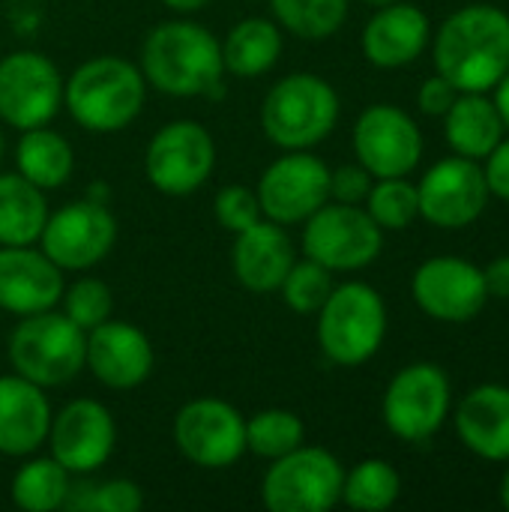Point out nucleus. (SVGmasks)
<instances>
[{"mask_svg":"<svg viewBox=\"0 0 509 512\" xmlns=\"http://www.w3.org/2000/svg\"><path fill=\"white\" fill-rule=\"evenodd\" d=\"M435 69L459 93H486L509 72V15L474 3L453 12L435 36Z\"/></svg>","mask_w":509,"mask_h":512,"instance_id":"f257e3e1","label":"nucleus"},{"mask_svg":"<svg viewBox=\"0 0 509 512\" xmlns=\"http://www.w3.org/2000/svg\"><path fill=\"white\" fill-rule=\"evenodd\" d=\"M144 81L168 96H207L219 87L225 63L219 39L198 21L171 18L156 24L141 45Z\"/></svg>","mask_w":509,"mask_h":512,"instance_id":"f03ea898","label":"nucleus"},{"mask_svg":"<svg viewBox=\"0 0 509 512\" xmlns=\"http://www.w3.org/2000/svg\"><path fill=\"white\" fill-rule=\"evenodd\" d=\"M144 96L147 81L141 69L114 54L84 60L63 81V108L81 129L96 135L126 129L141 114Z\"/></svg>","mask_w":509,"mask_h":512,"instance_id":"7ed1b4c3","label":"nucleus"},{"mask_svg":"<svg viewBox=\"0 0 509 512\" xmlns=\"http://www.w3.org/2000/svg\"><path fill=\"white\" fill-rule=\"evenodd\" d=\"M339 120V93L315 72L276 81L261 102V129L282 150H312Z\"/></svg>","mask_w":509,"mask_h":512,"instance_id":"20e7f679","label":"nucleus"},{"mask_svg":"<svg viewBox=\"0 0 509 512\" xmlns=\"http://www.w3.org/2000/svg\"><path fill=\"white\" fill-rule=\"evenodd\" d=\"M387 336V306L366 282H345L318 309V345L336 366H363Z\"/></svg>","mask_w":509,"mask_h":512,"instance_id":"39448f33","label":"nucleus"},{"mask_svg":"<svg viewBox=\"0 0 509 512\" xmlns=\"http://www.w3.org/2000/svg\"><path fill=\"white\" fill-rule=\"evenodd\" d=\"M87 333L75 327L63 312L45 309L24 315L9 336V363L15 375L48 387L69 384L84 369Z\"/></svg>","mask_w":509,"mask_h":512,"instance_id":"423d86ee","label":"nucleus"},{"mask_svg":"<svg viewBox=\"0 0 509 512\" xmlns=\"http://www.w3.org/2000/svg\"><path fill=\"white\" fill-rule=\"evenodd\" d=\"M345 468L324 447H306L273 459L261 483L270 512H327L342 501Z\"/></svg>","mask_w":509,"mask_h":512,"instance_id":"0eeeda50","label":"nucleus"},{"mask_svg":"<svg viewBox=\"0 0 509 512\" xmlns=\"http://www.w3.org/2000/svg\"><path fill=\"white\" fill-rule=\"evenodd\" d=\"M384 246V231L360 204L327 201L303 222V255L330 273L369 267Z\"/></svg>","mask_w":509,"mask_h":512,"instance_id":"6e6552de","label":"nucleus"},{"mask_svg":"<svg viewBox=\"0 0 509 512\" xmlns=\"http://www.w3.org/2000/svg\"><path fill=\"white\" fill-rule=\"evenodd\" d=\"M216 168L213 135L198 120H171L147 144L144 171L153 189L180 198L201 189Z\"/></svg>","mask_w":509,"mask_h":512,"instance_id":"1a4fd4ad","label":"nucleus"},{"mask_svg":"<svg viewBox=\"0 0 509 512\" xmlns=\"http://www.w3.org/2000/svg\"><path fill=\"white\" fill-rule=\"evenodd\" d=\"M117 243V219L102 201H75L48 213L39 249L63 270L81 273L111 255Z\"/></svg>","mask_w":509,"mask_h":512,"instance_id":"9d476101","label":"nucleus"},{"mask_svg":"<svg viewBox=\"0 0 509 512\" xmlns=\"http://www.w3.org/2000/svg\"><path fill=\"white\" fill-rule=\"evenodd\" d=\"M63 108V75L39 51H12L0 60V123L9 129L48 126Z\"/></svg>","mask_w":509,"mask_h":512,"instance_id":"9b49d317","label":"nucleus"},{"mask_svg":"<svg viewBox=\"0 0 509 512\" xmlns=\"http://www.w3.org/2000/svg\"><path fill=\"white\" fill-rule=\"evenodd\" d=\"M174 441L195 468L225 471L246 453V420L222 399H192L174 417Z\"/></svg>","mask_w":509,"mask_h":512,"instance_id":"f8f14e48","label":"nucleus"},{"mask_svg":"<svg viewBox=\"0 0 509 512\" xmlns=\"http://www.w3.org/2000/svg\"><path fill=\"white\" fill-rule=\"evenodd\" d=\"M255 195L264 219L300 225L330 201V168L315 153L288 150L264 168Z\"/></svg>","mask_w":509,"mask_h":512,"instance_id":"ddd939ff","label":"nucleus"},{"mask_svg":"<svg viewBox=\"0 0 509 512\" xmlns=\"http://www.w3.org/2000/svg\"><path fill=\"white\" fill-rule=\"evenodd\" d=\"M450 411V381L435 363L405 366L384 393V423L402 441L432 438Z\"/></svg>","mask_w":509,"mask_h":512,"instance_id":"4468645a","label":"nucleus"},{"mask_svg":"<svg viewBox=\"0 0 509 512\" xmlns=\"http://www.w3.org/2000/svg\"><path fill=\"white\" fill-rule=\"evenodd\" d=\"M357 162L372 177H408L423 156V135L417 123L396 105H372L354 126Z\"/></svg>","mask_w":509,"mask_h":512,"instance_id":"2eb2a0df","label":"nucleus"},{"mask_svg":"<svg viewBox=\"0 0 509 512\" xmlns=\"http://www.w3.org/2000/svg\"><path fill=\"white\" fill-rule=\"evenodd\" d=\"M45 444H51V459H57L69 474L87 477L111 459L117 426L102 402L75 399L51 417Z\"/></svg>","mask_w":509,"mask_h":512,"instance_id":"dca6fc26","label":"nucleus"},{"mask_svg":"<svg viewBox=\"0 0 509 512\" xmlns=\"http://www.w3.org/2000/svg\"><path fill=\"white\" fill-rule=\"evenodd\" d=\"M420 216L432 222L435 228H465L471 225L489 201L486 174L477 165V159L453 156L438 165H432L420 186Z\"/></svg>","mask_w":509,"mask_h":512,"instance_id":"f3484780","label":"nucleus"},{"mask_svg":"<svg viewBox=\"0 0 509 512\" xmlns=\"http://www.w3.org/2000/svg\"><path fill=\"white\" fill-rule=\"evenodd\" d=\"M414 303L435 321H471L489 300L486 276L465 258H429L411 279Z\"/></svg>","mask_w":509,"mask_h":512,"instance_id":"a211bd4d","label":"nucleus"},{"mask_svg":"<svg viewBox=\"0 0 509 512\" xmlns=\"http://www.w3.org/2000/svg\"><path fill=\"white\" fill-rule=\"evenodd\" d=\"M84 369L108 390H135L153 372L150 336L129 321H102L87 330Z\"/></svg>","mask_w":509,"mask_h":512,"instance_id":"6ab92c4d","label":"nucleus"},{"mask_svg":"<svg viewBox=\"0 0 509 512\" xmlns=\"http://www.w3.org/2000/svg\"><path fill=\"white\" fill-rule=\"evenodd\" d=\"M63 294V270L33 246H0V309L36 315L54 309Z\"/></svg>","mask_w":509,"mask_h":512,"instance_id":"aec40b11","label":"nucleus"},{"mask_svg":"<svg viewBox=\"0 0 509 512\" xmlns=\"http://www.w3.org/2000/svg\"><path fill=\"white\" fill-rule=\"evenodd\" d=\"M294 261H297V252L285 225L261 219L249 225L246 231L234 234L231 270H234V279L252 294L279 291Z\"/></svg>","mask_w":509,"mask_h":512,"instance_id":"412c9836","label":"nucleus"},{"mask_svg":"<svg viewBox=\"0 0 509 512\" xmlns=\"http://www.w3.org/2000/svg\"><path fill=\"white\" fill-rule=\"evenodd\" d=\"M51 402L45 390L21 375L0 378V453L30 456L48 441Z\"/></svg>","mask_w":509,"mask_h":512,"instance_id":"4be33fe9","label":"nucleus"},{"mask_svg":"<svg viewBox=\"0 0 509 512\" xmlns=\"http://www.w3.org/2000/svg\"><path fill=\"white\" fill-rule=\"evenodd\" d=\"M429 42V18L414 3L381 6L363 30V54L378 69L414 63Z\"/></svg>","mask_w":509,"mask_h":512,"instance_id":"5701e85b","label":"nucleus"},{"mask_svg":"<svg viewBox=\"0 0 509 512\" xmlns=\"http://www.w3.org/2000/svg\"><path fill=\"white\" fill-rule=\"evenodd\" d=\"M456 432L480 459L509 462V387H474L456 411Z\"/></svg>","mask_w":509,"mask_h":512,"instance_id":"b1692460","label":"nucleus"},{"mask_svg":"<svg viewBox=\"0 0 509 512\" xmlns=\"http://www.w3.org/2000/svg\"><path fill=\"white\" fill-rule=\"evenodd\" d=\"M447 141L465 159H486L504 138V120L492 99L483 93H462L450 105Z\"/></svg>","mask_w":509,"mask_h":512,"instance_id":"393cba45","label":"nucleus"},{"mask_svg":"<svg viewBox=\"0 0 509 512\" xmlns=\"http://www.w3.org/2000/svg\"><path fill=\"white\" fill-rule=\"evenodd\" d=\"M45 189L18 171L0 174V246H33L48 219Z\"/></svg>","mask_w":509,"mask_h":512,"instance_id":"a878e982","label":"nucleus"},{"mask_svg":"<svg viewBox=\"0 0 509 512\" xmlns=\"http://www.w3.org/2000/svg\"><path fill=\"white\" fill-rule=\"evenodd\" d=\"M282 54V30L267 18H243L237 21L222 42L225 72L237 78H258L279 63Z\"/></svg>","mask_w":509,"mask_h":512,"instance_id":"bb28decb","label":"nucleus"},{"mask_svg":"<svg viewBox=\"0 0 509 512\" xmlns=\"http://www.w3.org/2000/svg\"><path fill=\"white\" fill-rule=\"evenodd\" d=\"M15 165L18 174L36 183L39 189H60L69 183L75 171V153L60 132L48 126H36L21 132L15 147Z\"/></svg>","mask_w":509,"mask_h":512,"instance_id":"cd10ccee","label":"nucleus"},{"mask_svg":"<svg viewBox=\"0 0 509 512\" xmlns=\"http://www.w3.org/2000/svg\"><path fill=\"white\" fill-rule=\"evenodd\" d=\"M72 489V474L57 459H30L24 462L9 486L12 504L24 512H54L66 507Z\"/></svg>","mask_w":509,"mask_h":512,"instance_id":"c85d7f7f","label":"nucleus"},{"mask_svg":"<svg viewBox=\"0 0 509 512\" xmlns=\"http://www.w3.org/2000/svg\"><path fill=\"white\" fill-rule=\"evenodd\" d=\"M402 477L399 471L384 459H366L351 474H345L342 483V501L351 510L381 512L390 510L399 501Z\"/></svg>","mask_w":509,"mask_h":512,"instance_id":"c756f323","label":"nucleus"},{"mask_svg":"<svg viewBox=\"0 0 509 512\" xmlns=\"http://www.w3.org/2000/svg\"><path fill=\"white\" fill-rule=\"evenodd\" d=\"M276 21L297 39H330L348 18V0H270Z\"/></svg>","mask_w":509,"mask_h":512,"instance_id":"7c9ffc66","label":"nucleus"},{"mask_svg":"<svg viewBox=\"0 0 509 512\" xmlns=\"http://www.w3.org/2000/svg\"><path fill=\"white\" fill-rule=\"evenodd\" d=\"M303 438H306L303 420L285 408H267L246 420V453H255L270 462L297 450Z\"/></svg>","mask_w":509,"mask_h":512,"instance_id":"2f4dec72","label":"nucleus"},{"mask_svg":"<svg viewBox=\"0 0 509 512\" xmlns=\"http://www.w3.org/2000/svg\"><path fill=\"white\" fill-rule=\"evenodd\" d=\"M363 204L381 231H402L420 216L417 186L405 177H381L378 183H372Z\"/></svg>","mask_w":509,"mask_h":512,"instance_id":"473e14b6","label":"nucleus"},{"mask_svg":"<svg viewBox=\"0 0 509 512\" xmlns=\"http://www.w3.org/2000/svg\"><path fill=\"white\" fill-rule=\"evenodd\" d=\"M279 291L288 309H294L297 315H315L333 291V273L312 258L294 261Z\"/></svg>","mask_w":509,"mask_h":512,"instance_id":"72a5a7b5","label":"nucleus"},{"mask_svg":"<svg viewBox=\"0 0 509 512\" xmlns=\"http://www.w3.org/2000/svg\"><path fill=\"white\" fill-rule=\"evenodd\" d=\"M60 306H63V315L75 327H81L87 333V330H93V327H99L102 321L111 318L114 297H111V288L102 279L84 276V279H75L69 288L63 285Z\"/></svg>","mask_w":509,"mask_h":512,"instance_id":"f704fd0d","label":"nucleus"},{"mask_svg":"<svg viewBox=\"0 0 509 512\" xmlns=\"http://www.w3.org/2000/svg\"><path fill=\"white\" fill-rule=\"evenodd\" d=\"M144 507V492L132 480H105V483H84L72 486L63 510L84 512H138Z\"/></svg>","mask_w":509,"mask_h":512,"instance_id":"c9c22d12","label":"nucleus"},{"mask_svg":"<svg viewBox=\"0 0 509 512\" xmlns=\"http://www.w3.org/2000/svg\"><path fill=\"white\" fill-rule=\"evenodd\" d=\"M213 213H216L219 225L225 231H231V234H240L249 225L264 219L255 189H246V186H225V189H219V195L213 201Z\"/></svg>","mask_w":509,"mask_h":512,"instance_id":"e433bc0d","label":"nucleus"},{"mask_svg":"<svg viewBox=\"0 0 509 512\" xmlns=\"http://www.w3.org/2000/svg\"><path fill=\"white\" fill-rule=\"evenodd\" d=\"M372 189V174L363 165H342L330 171V201L363 204Z\"/></svg>","mask_w":509,"mask_h":512,"instance_id":"4c0bfd02","label":"nucleus"},{"mask_svg":"<svg viewBox=\"0 0 509 512\" xmlns=\"http://www.w3.org/2000/svg\"><path fill=\"white\" fill-rule=\"evenodd\" d=\"M459 90L444 78V75H432L429 81H423L420 93H417V102L426 114L432 117H444L450 111V105L456 102Z\"/></svg>","mask_w":509,"mask_h":512,"instance_id":"58836bf2","label":"nucleus"},{"mask_svg":"<svg viewBox=\"0 0 509 512\" xmlns=\"http://www.w3.org/2000/svg\"><path fill=\"white\" fill-rule=\"evenodd\" d=\"M486 186H489V195H498L509 201V141H498V147L486 156Z\"/></svg>","mask_w":509,"mask_h":512,"instance_id":"ea45409f","label":"nucleus"},{"mask_svg":"<svg viewBox=\"0 0 509 512\" xmlns=\"http://www.w3.org/2000/svg\"><path fill=\"white\" fill-rule=\"evenodd\" d=\"M486 288H489V297H501V300H509V255L492 261L486 270Z\"/></svg>","mask_w":509,"mask_h":512,"instance_id":"a19ab883","label":"nucleus"},{"mask_svg":"<svg viewBox=\"0 0 509 512\" xmlns=\"http://www.w3.org/2000/svg\"><path fill=\"white\" fill-rule=\"evenodd\" d=\"M492 90H495V108H498V114L504 120V129H509V72Z\"/></svg>","mask_w":509,"mask_h":512,"instance_id":"79ce46f5","label":"nucleus"},{"mask_svg":"<svg viewBox=\"0 0 509 512\" xmlns=\"http://www.w3.org/2000/svg\"><path fill=\"white\" fill-rule=\"evenodd\" d=\"M171 12H177V15H192V12H198L201 6H207L210 0H162Z\"/></svg>","mask_w":509,"mask_h":512,"instance_id":"37998d69","label":"nucleus"},{"mask_svg":"<svg viewBox=\"0 0 509 512\" xmlns=\"http://www.w3.org/2000/svg\"><path fill=\"white\" fill-rule=\"evenodd\" d=\"M501 504L509 510V468L507 474H504V480H501Z\"/></svg>","mask_w":509,"mask_h":512,"instance_id":"c03bdc74","label":"nucleus"},{"mask_svg":"<svg viewBox=\"0 0 509 512\" xmlns=\"http://www.w3.org/2000/svg\"><path fill=\"white\" fill-rule=\"evenodd\" d=\"M3 150H6V138H3V129H0V165H3Z\"/></svg>","mask_w":509,"mask_h":512,"instance_id":"a18cd8bd","label":"nucleus"},{"mask_svg":"<svg viewBox=\"0 0 509 512\" xmlns=\"http://www.w3.org/2000/svg\"><path fill=\"white\" fill-rule=\"evenodd\" d=\"M366 3H372V6H387V3H396V0H366Z\"/></svg>","mask_w":509,"mask_h":512,"instance_id":"49530a36","label":"nucleus"}]
</instances>
